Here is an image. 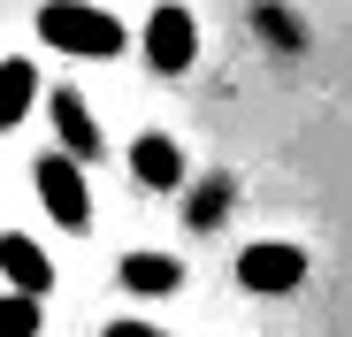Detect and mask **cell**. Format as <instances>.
<instances>
[{
    "mask_svg": "<svg viewBox=\"0 0 352 337\" xmlns=\"http://www.w3.org/2000/svg\"><path fill=\"white\" fill-rule=\"evenodd\" d=\"M38 39L77 54V62H107V54L131 46V31L115 23L107 8H92V0H38Z\"/></svg>",
    "mask_w": 352,
    "mask_h": 337,
    "instance_id": "obj_1",
    "label": "cell"
},
{
    "mask_svg": "<svg viewBox=\"0 0 352 337\" xmlns=\"http://www.w3.org/2000/svg\"><path fill=\"white\" fill-rule=\"evenodd\" d=\"M38 199H46V215L62 222V230H85L92 222V192H85V161H69V153H38Z\"/></svg>",
    "mask_w": 352,
    "mask_h": 337,
    "instance_id": "obj_2",
    "label": "cell"
},
{
    "mask_svg": "<svg viewBox=\"0 0 352 337\" xmlns=\"http://www.w3.org/2000/svg\"><path fill=\"white\" fill-rule=\"evenodd\" d=\"M146 62H153L161 77H184V69L199 62V23H192V8L161 0V8L146 16Z\"/></svg>",
    "mask_w": 352,
    "mask_h": 337,
    "instance_id": "obj_3",
    "label": "cell"
},
{
    "mask_svg": "<svg viewBox=\"0 0 352 337\" xmlns=\"http://www.w3.org/2000/svg\"><path fill=\"white\" fill-rule=\"evenodd\" d=\"M238 284L261 292V299L299 292V284H307V253H299V246H276V238H268V246H245V253H238Z\"/></svg>",
    "mask_w": 352,
    "mask_h": 337,
    "instance_id": "obj_4",
    "label": "cell"
},
{
    "mask_svg": "<svg viewBox=\"0 0 352 337\" xmlns=\"http://www.w3.org/2000/svg\"><path fill=\"white\" fill-rule=\"evenodd\" d=\"M0 276H8V292H23V299H46L54 292V261L23 230H0Z\"/></svg>",
    "mask_w": 352,
    "mask_h": 337,
    "instance_id": "obj_5",
    "label": "cell"
},
{
    "mask_svg": "<svg viewBox=\"0 0 352 337\" xmlns=\"http://www.w3.org/2000/svg\"><path fill=\"white\" fill-rule=\"evenodd\" d=\"M54 138H62V153H69V161H85V168L100 161V146H107V138H100V116L85 107V92H54Z\"/></svg>",
    "mask_w": 352,
    "mask_h": 337,
    "instance_id": "obj_6",
    "label": "cell"
},
{
    "mask_svg": "<svg viewBox=\"0 0 352 337\" xmlns=\"http://www.w3.org/2000/svg\"><path fill=\"white\" fill-rule=\"evenodd\" d=\"M131 177H138L146 192H176V184H184V153H176V138H168V131L131 138Z\"/></svg>",
    "mask_w": 352,
    "mask_h": 337,
    "instance_id": "obj_7",
    "label": "cell"
},
{
    "mask_svg": "<svg viewBox=\"0 0 352 337\" xmlns=\"http://www.w3.org/2000/svg\"><path fill=\"white\" fill-rule=\"evenodd\" d=\"M123 284L146 292V299L153 292L168 299V292H184V261H176V253H123Z\"/></svg>",
    "mask_w": 352,
    "mask_h": 337,
    "instance_id": "obj_8",
    "label": "cell"
},
{
    "mask_svg": "<svg viewBox=\"0 0 352 337\" xmlns=\"http://www.w3.org/2000/svg\"><path fill=\"white\" fill-rule=\"evenodd\" d=\"M38 100V69L31 62H0V131H16Z\"/></svg>",
    "mask_w": 352,
    "mask_h": 337,
    "instance_id": "obj_9",
    "label": "cell"
},
{
    "mask_svg": "<svg viewBox=\"0 0 352 337\" xmlns=\"http://www.w3.org/2000/svg\"><path fill=\"white\" fill-rule=\"evenodd\" d=\"M46 299H23V292H8L0 299V337H38L46 329V314H38Z\"/></svg>",
    "mask_w": 352,
    "mask_h": 337,
    "instance_id": "obj_10",
    "label": "cell"
},
{
    "mask_svg": "<svg viewBox=\"0 0 352 337\" xmlns=\"http://www.w3.org/2000/svg\"><path fill=\"white\" fill-rule=\"evenodd\" d=\"M222 215H230V184H222V177H207V184L192 192V222H199V230H214Z\"/></svg>",
    "mask_w": 352,
    "mask_h": 337,
    "instance_id": "obj_11",
    "label": "cell"
},
{
    "mask_svg": "<svg viewBox=\"0 0 352 337\" xmlns=\"http://www.w3.org/2000/svg\"><path fill=\"white\" fill-rule=\"evenodd\" d=\"M261 31H268V39H283V46L299 39V31H291V16H283V8H261Z\"/></svg>",
    "mask_w": 352,
    "mask_h": 337,
    "instance_id": "obj_12",
    "label": "cell"
},
{
    "mask_svg": "<svg viewBox=\"0 0 352 337\" xmlns=\"http://www.w3.org/2000/svg\"><path fill=\"white\" fill-rule=\"evenodd\" d=\"M100 337H168V329H153V322H107Z\"/></svg>",
    "mask_w": 352,
    "mask_h": 337,
    "instance_id": "obj_13",
    "label": "cell"
}]
</instances>
